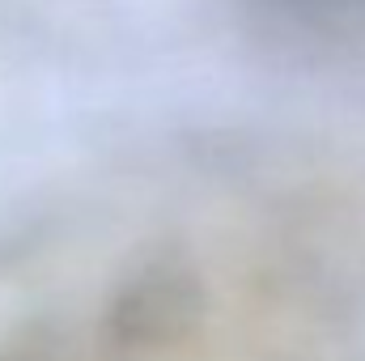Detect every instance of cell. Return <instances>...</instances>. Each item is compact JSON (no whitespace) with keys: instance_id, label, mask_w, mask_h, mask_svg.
<instances>
[{"instance_id":"cell-3","label":"cell","mask_w":365,"mask_h":361,"mask_svg":"<svg viewBox=\"0 0 365 361\" xmlns=\"http://www.w3.org/2000/svg\"><path fill=\"white\" fill-rule=\"evenodd\" d=\"M0 361H56V357H51L47 345H38L34 336H26L21 345H9V349L0 353Z\"/></svg>"},{"instance_id":"cell-1","label":"cell","mask_w":365,"mask_h":361,"mask_svg":"<svg viewBox=\"0 0 365 361\" xmlns=\"http://www.w3.org/2000/svg\"><path fill=\"white\" fill-rule=\"evenodd\" d=\"M200 310H204V289L195 268L179 251H162L119 280L106 306V327L128 349H166L191 336Z\"/></svg>"},{"instance_id":"cell-2","label":"cell","mask_w":365,"mask_h":361,"mask_svg":"<svg viewBox=\"0 0 365 361\" xmlns=\"http://www.w3.org/2000/svg\"><path fill=\"white\" fill-rule=\"evenodd\" d=\"M255 13L297 30H349L365 26V0H247Z\"/></svg>"}]
</instances>
